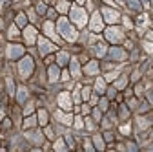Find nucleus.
I'll return each mask as SVG.
<instances>
[{"instance_id":"7","label":"nucleus","mask_w":153,"mask_h":152,"mask_svg":"<svg viewBox=\"0 0 153 152\" xmlns=\"http://www.w3.org/2000/svg\"><path fill=\"white\" fill-rule=\"evenodd\" d=\"M6 53H7V59H9V61L18 59V57L24 55V46H20V44H9Z\"/></svg>"},{"instance_id":"18","label":"nucleus","mask_w":153,"mask_h":152,"mask_svg":"<svg viewBox=\"0 0 153 152\" xmlns=\"http://www.w3.org/2000/svg\"><path fill=\"white\" fill-rule=\"evenodd\" d=\"M68 61H69V55L66 51H59V55H56V64H59V66H66Z\"/></svg>"},{"instance_id":"26","label":"nucleus","mask_w":153,"mask_h":152,"mask_svg":"<svg viewBox=\"0 0 153 152\" xmlns=\"http://www.w3.org/2000/svg\"><path fill=\"white\" fill-rule=\"evenodd\" d=\"M36 121H38V119H36V117H33V116H31V117H27V119L24 121V128H33V126L36 125Z\"/></svg>"},{"instance_id":"21","label":"nucleus","mask_w":153,"mask_h":152,"mask_svg":"<svg viewBox=\"0 0 153 152\" xmlns=\"http://www.w3.org/2000/svg\"><path fill=\"white\" fill-rule=\"evenodd\" d=\"M93 51H95V55H97V57H104V55H106V44L99 42L97 46L93 48Z\"/></svg>"},{"instance_id":"30","label":"nucleus","mask_w":153,"mask_h":152,"mask_svg":"<svg viewBox=\"0 0 153 152\" xmlns=\"http://www.w3.org/2000/svg\"><path fill=\"white\" fill-rule=\"evenodd\" d=\"M128 6L131 9H135V11H140V2L139 0H128Z\"/></svg>"},{"instance_id":"3","label":"nucleus","mask_w":153,"mask_h":152,"mask_svg":"<svg viewBox=\"0 0 153 152\" xmlns=\"http://www.w3.org/2000/svg\"><path fill=\"white\" fill-rule=\"evenodd\" d=\"M33 70H35L33 59H31L29 55H27V57H22L20 62H18V73H20V77H22V79H27L29 75L33 73Z\"/></svg>"},{"instance_id":"15","label":"nucleus","mask_w":153,"mask_h":152,"mask_svg":"<svg viewBox=\"0 0 153 152\" xmlns=\"http://www.w3.org/2000/svg\"><path fill=\"white\" fill-rule=\"evenodd\" d=\"M44 33L49 37V39L59 41V37H56V33H55V28H53V22H51V20H48V22L44 24Z\"/></svg>"},{"instance_id":"27","label":"nucleus","mask_w":153,"mask_h":152,"mask_svg":"<svg viewBox=\"0 0 153 152\" xmlns=\"http://www.w3.org/2000/svg\"><path fill=\"white\" fill-rule=\"evenodd\" d=\"M93 143H95V147H97L99 150H102V148H104V141H102V138H100V136H93Z\"/></svg>"},{"instance_id":"5","label":"nucleus","mask_w":153,"mask_h":152,"mask_svg":"<svg viewBox=\"0 0 153 152\" xmlns=\"http://www.w3.org/2000/svg\"><path fill=\"white\" fill-rule=\"evenodd\" d=\"M56 103H59V106H60L62 110L69 112L71 106H73V101H71L69 92H60V93H59V97H56Z\"/></svg>"},{"instance_id":"50","label":"nucleus","mask_w":153,"mask_h":152,"mask_svg":"<svg viewBox=\"0 0 153 152\" xmlns=\"http://www.w3.org/2000/svg\"><path fill=\"white\" fill-rule=\"evenodd\" d=\"M46 136H48L49 139H53V130H51V128H46Z\"/></svg>"},{"instance_id":"39","label":"nucleus","mask_w":153,"mask_h":152,"mask_svg":"<svg viewBox=\"0 0 153 152\" xmlns=\"http://www.w3.org/2000/svg\"><path fill=\"white\" fill-rule=\"evenodd\" d=\"M31 112H33V103H27V106L24 108V116H29Z\"/></svg>"},{"instance_id":"32","label":"nucleus","mask_w":153,"mask_h":152,"mask_svg":"<svg viewBox=\"0 0 153 152\" xmlns=\"http://www.w3.org/2000/svg\"><path fill=\"white\" fill-rule=\"evenodd\" d=\"M137 123H139V128H140V130L149 126V121H148L146 117H139V119H137Z\"/></svg>"},{"instance_id":"8","label":"nucleus","mask_w":153,"mask_h":152,"mask_svg":"<svg viewBox=\"0 0 153 152\" xmlns=\"http://www.w3.org/2000/svg\"><path fill=\"white\" fill-rule=\"evenodd\" d=\"M102 26H104V18H102V15H100L99 11H95V13L91 15V20H89L91 31H100Z\"/></svg>"},{"instance_id":"52","label":"nucleus","mask_w":153,"mask_h":152,"mask_svg":"<svg viewBox=\"0 0 153 152\" xmlns=\"http://www.w3.org/2000/svg\"><path fill=\"white\" fill-rule=\"evenodd\" d=\"M29 18H31V22H35V18H36V17H35V13H33V11H29Z\"/></svg>"},{"instance_id":"33","label":"nucleus","mask_w":153,"mask_h":152,"mask_svg":"<svg viewBox=\"0 0 153 152\" xmlns=\"http://www.w3.org/2000/svg\"><path fill=\"white\" fill-rule=\"evenodd\" d=\"M142 46H144V50H146L148 53H153V42H151V41H144Z\"/></svg>"},{"instance_id":"22","label":"nucleus","mask_w":153,"mask_h":152,"mask_svg":"<svg viewBox=\"0 0 153 152\" xmlns=\"http://www.w3.org/2000/svg\"><path fill=\"white\" fill-rule=\"evenodd\" d=\"M16 26H20V28H26L27 26V17L24 13H18L16 15Z\"/></svg>"},{"instance_id":"49","label":"nucleus","mask_w":153,"mask_h":152,"mask_svg":"<svg viewBox=\"0 0 153 152\" xmlns=\"http://www.w3.org/2000/svg\"><path fill=\"white\" fill-rule=\"evenodd\" d=\"M148 108H149V105H148V103H142V106L139 108V112H146Z\"/></svg>"},{"instance_id":"59","label":"nucleus","mask_w":153,"mask_h":152,"mask_svg":"<svg viewBox=\"0 0 153 152\" xmlns=\"http://www.w3.org/2000/svg\"><path fill=\"white\" fill-rule=\"evenodd\" d=\"M117 2H119V4H122V0H117Z\"/></svg>"},{"instance_id":"24","label":"nucleus","mask_w":153,"mask_h":152,"mask_svg":"<svg viewBox=\"0 0 153 152\" xmlns=\"http://www.w3.org/2000/svg\"><path fill=\"white\" fill-rule=\"evenodd\" d=\"M56 9H59L60 13H68L69 11V2L68 0H60V2L56 4Z\"/></svg>"},{"instance_id":"20","label":"nucleus","mask_w":153,"mask_h":152,"mask_svg":"<svg viewBox=\"0 0 153 152\" xmlns=\"http://www.w3.org/2000/svg\"><path fill=\"white\" fill-rule=\"evenodd\" d=\"M36 119H38V123H40L42 126H46V125H48V112H46L44 108L38 110V117H36Z\"/></svg>"},{"instance_id":"40","label":"nucleus","mask_w":153,"mask_h":152,"mask_svg":"<svg viewBox=\"0 0 153 152\" xmlns=\"http://www.w3.org/2000/svg\"><path fill=\"white\" fill-rule=\"evenodd\" d=\"M93 117H95V121H100V110L99 108L93 110Z\"/></svg>"},{"instance_id":"47","label":"nucleus","mask_w":153,"mask_h":152,"mask_svg":"<svg viewBox=\"0 0 153 152\" xmlns=\"http://www.w3.org/2000/svg\"><path fill=\"white\" fill-rule=\"evenodd\" d=\"M104 139H106V141H113V134H111V132H106V134H104Z\"/></svg>"},{"instance_id":"38","label":"nucleus","mask_w":153,"mask_h":152,"mask_svg":"<svg viewBox=\"0 0 153 152\" xmlns=\"http://www.w3.org/2000/svg\"><path fill=\"white\" fill-rule=\"evenodd\" d=\"M120 132H122V134H126V136H128L129 132H131V126H129V125H122V126H120Z\"/></svg>"},{"instance_id":"58","label":"nucleus","mask_w":153,"mask_h":152,"mask_svg":"<svg viewBox=\"0 0 153 152\" xmlns=\"http://www.w3.org/2000/svg\"><path fill=\"white\" fill-rule=\"evenodd\" d=\"M76 2H79V4H84V0H76Z\"/></svg>"},{"instance_id":"35","label":"nucleus","mask_w":153,"mask_h":152,"mask_svg":"<svg viewBox=\"0 0 153 152\" xmlns=\"http://www.w3.org/2000/svg\"><path fill=\"white\" fill-rule=\"evenodd\" d=\"M89 96H91V88H88V86H86V88H82V99H84V101H88V99H89Z\"/></svg>"},{"instance_id":"16","label":"nucleus","mask_w":153,"mask_h":152,"mask_svg":"<svg viewBox=\"0 0 153 152\" xmlns=\"http://www.w3.org/2000/svg\"><path fill=\"white\" fill-rule=\"evenodd\" d=\"M69 70H71V75H73V77H80V66H79V61H76L75 57L69 61Z\"/></svg>"},{"instance_id":"9","label":"nucleus","mask_w":153,"mask_h":152,"mask_svg":"<svg viewBox=\"0 0 153 152\" xmlns=\"http://www.w3.org/2000/svg\"><path fill=\"white\" fill-rule=\"evenodd\" d=\"M53 50H56L49 41H46L44 37H38V51H40V55H48V53H51Z\"/></svg>"},{"instance_id":"41","label":"nucleus","mask_w":153,"mask_h":152,"mask_svg":"<svg viewBox=\"0 0 153 152\" xmlns=\"http://www.w3.org/2000/svg\"><path fill=\"white\" fill-rule=\"evenodd\" d=\"M115 93H117V88H109V90H108V97L113 99V97H115Z\"/></svg>"},{"instance_id":"31","label":"nucleus","mask_w":153,"mask_h":152,"mask_svg":"<svg viewBox=\"0 0 153 152\" xmlns=\"http://www.w3.org/2000/svg\"><path fill=\"white\" fill-rule=\"evenodd\" d=\"M73 126H75L76 130H82V128H84V121H82V117H75Z\"/></svg>"},{"instance_id":"11","label":"nucleus","mask_w":153,"mask_h":152,"mask_svg":"<svg viewBox=\"0 0 153 152\" xmlns=\"http://www.w3.org/2000/svg\"><path fill=\"white\" fill-rule=\"evenodd\" d=\"M48 75H49V83H56V81H60V70H59V64L49 66Z\"/></svg>"},{"instance_id":"54","label":"nucleus","mask_w":153,"mask_h":152,"mask_svg":"<svg viewBox=\"0 0 153 152\" xmlns=\"http://www.w3.org/2000/svg\"><path fill=\"white\" fill-rule=\"evenodd\" d=\"M82 112H84V114H88V112H89V106H88V105H86V106H82Z\"/></svg>"},{"instance_id":"12","label":"nucleus","mask_w":153,"mask_h":152,"mask_svg":"<svg viewBox=\"0 0 153 152\" xmlns=\"http://www.w3.org/2000/svg\"><path fill=\"white\" fill-rule=\"evenodd\" d=\"M26 138H27L31 143H36V145H40V143L44 141L42 132H36V130H33V132H26Z\"/></svg>"},{"instance_id":"43","label":"nucleus","mask_w":153,"mask_h":152,"mask_svg":"<svg viewBox=\"0 0 153 152\" xmlns=\"http://www.w3.org/2000/svg\"><path fill=\"white\" fill-rule=\"evenodd\" d=\"M128 114H129L128 108H126V106H120V116H122V117H128Z\"/></svg>"},{"instance_id":"48","label":"nucleus","mask_w":153,"mask_h":152,"mask_svg":"<svg viewBox=\"0 0 153 152\" xmlns=\"http://www.w3.org/2000/svg\"><path fill=\"white\" fill-rule=\"evenodd\" d=\"M66 141H68V145H69L71 148L75 147V143H73V138H71V136H66Z\"/></svg>"},{"instance_id":"2","label":"nucleus","mask_w":153,"mask_h":152,"mask_svg":"<svg viewBox=\"0 0 153 152\" xmlns=\"http://www.w3.org/2000/svg\"><path fill=\"white\" fill-rule=\"evenodd\" d=\"M69 15H71V20L79 26V28H84L86 22H88V13L84 8L80 6H75V8H69Z\"/></svg>"},{"instance_id":"57","label":"nucleus","mask_w":153,"mask_h":152,"mask_svg":"<svg viewBox=\"0 0 153 152\" xmlns=\"http://www.w3.org/2000/svg\"><path fill=\"white\" fill-rule=\"evenodd\" d=\"M2 117H4V110H2V108H0V119H2Z\"/></svg>"},{"instance_id":"4","label":"nucleus","mask_w":153,"mask_h":152,"mask_svg":"<svg viewBox=\"0 0 153 152\" xmlns=\"http://www.w3.org/2000/svg\"><path fill=\"white\" fill-rule=\"evenodd\" d=\"M106 39H108L109 42H120V41L124 39V33H122V29H120V28L111 26V28H108V29H106Z\"/></svg>"},{"instance_id":"45","label":"nucleus","mask_w":153,"mask_h":152,"mask_svg":"<svg viewBox=\"0 0 153 152\" xmlns=\"http://www.w3.org/2000/svg\"><path fill=\"white\" fill-rule=\"evenodd\" d=\"M86 126H88L89 130H93V128H95V123H93L91 119H86Z\"/></svg>"},{"instance_id":"44","label":"nucleus","mask_w":153,"mask_h":152,"mask_svg":"<svg viewBox=\"0 0 153 152\" xmlns=\"http://www.w3.org/2000/svg\"><path fill=\"white\" fill-rule=\"evenodd\" d=\"M100 110H108V99H102L100 101Z\"/></svg>"},{"instance_id":"34","label":"nucleus","mask_w":153,"mask_h":152,"mask_svg":"<svg viewBox=\"0 0 153 152\" xmlns=\"http://www.w3.org/2000/svg\"><path fill=\"white\" fill-rule=\"evenodd\" d=\"M119 77V71H109V73H106V81H115V79H117Z\"/></svg>"},{"instance_id":"60","label":"nucleus","mask_w":153,"mask_h":152,"mask_svg":"<svg viewBox=\"0 0 153 152\" xmlns=\"http://www.w3.org/2000/svg\"><path fill=\"white\" fill-rule=\"evenodd\" d=\"M149 148H151V150H153V145H151V147H149Z\"/></svg>"},{"instance_id":"51","label":"nucleus","mask_w":153,"mask_h":152,"mask_svg":"<svg viewBox=\"0 0 153 152\" xmlns=\"http://www.w3.org/2000/svg\"><path fill=\"white\" fill-rule=\"evenodd\" d=\"M135 92H137V96H140V93H142V86H140V84H139V86H137V88H135Z\"/></svg>"},{"instance_id":"19","label":"nucleus","mask_w":153,"mask_h":152,"mask_svg":"<svg viewBox=\"0 0 153 152\" xmlns=\"http://www.w3.org/2000/svg\"><path fill=\"white\" fill-rule=\"evenodd\" d=\"M16 99H18V103L22 105V103L27 99V88H24V86L18 88V90H16Z\"/></svg>"},{"instance_id":"63","label":"nucleus","mask_w":153,"mask_h":152,"mask_svg":"<svg viewBox=\"0 0 153 152\" xmlns=\"http://www.w3.org/2000/svg\"><path fill=\"white\" fill-rule=\"evenodd\" d=\"M151 2H153V0H151Z\"/></svg>"},{"instance_id":"55","label":"nucleus","mask_w":153,"mask_h":152,"mask_svg":"<svg viewBox=\"0 0 153 152\" xmlns=\"http://www.w3.org/2000/svg\"><path fill=\"white\" fill-rule=\"evenodd\" d=\"M148 39H149V41H153V31H148Z\"/></svg>"},{"instance_id":"53","label":"nucleus","mask_w":153,"mask_h":152,"mask_svg":"<svg viewBox=\"0 0 153 152\" xmlns=\"http://www.w3.org/2000/svg\"><path fill=\"white\" fill-rule=\"evenodd\" d=\"M140 2H142V6H144V8H149V2H148V0H140Z\"/></svg>"},{"instance_id":"17","label":"nucleus","mask_w":153,"mask_h":152,"mask_svg":"<svg viewBox=\"0 0 153 152\" xmlns=\"http://www.w3.org/2000/svg\"><path fill=\"white\" fill-rule=\"evenodd\" d=\"M84 71H86L88 75H95V73H99V62H97V61H89V62L86 64Z\"/></svg>"},{"instance_id":"46","label":"nucleus","mask_w":153,"mask_h":152,"mask_svg":"<svg viewBox=\"0 0 153 152\" xmlns=\"http://www.w3.org/2000/svg\"><path fill=\"white\" fill-rule=\"evenodd\" d=\"M124 26L126 28H133V24H131V20H129L128 17H124Z\"/></svg>"},{"instance_id":"6","label":"nucleus","mask_w":153,"mask_h":152,"mask_svg":"<svg viewBox=\"0 0 153 152\" xmlns=\"http://www.w3.org/2000/svg\"><path fill=\"white\" fill-rule=\"evenodd\" d=\"M100 15H102L104 20L109 22V24H117V22L120 20V13H119V11H115V9H109V8H104Z\"/></svg>"},{"instance_id":"14","label":"nucleus","mask_w":153,"mask_h":152,"mask_svg":"<svg viewBox=\"0 0 153 152\" xmlns=\"http://www.w3.org/2000/svg\"><path fill=\"white\" fill-rule=\"evenodd\" d=\"M55 117L59 119L62 125H73V117L69 116V114H64V112H60V110H56V112H55Z\"/></svg>"},{"instance_id":"62","label":"nucleus","mask_w":153,"mask_h":152,"mask_svg":"<svg viewBox=\"0 0 153 152\" xmlns=\"http://www.w3.org/2000/svg\"><path fill=\"white\" fill-rule=\"evenodd\" d=\"M46 2H49V0H46Z\"/></svg>"},{"instance_id":"25","label":"nucleus","mask_w":153,"mask_h":152,"mask_svg":"<svg viewBox=\"0 0 153 152\" xmlns=\"http://www.w3.org/2000/svg\"><path fill=\"white\" fill-rule=\"evenodd\" d=\"M6 86H7V93H9V96H13V93H15V83H13L11 77L6 79Z\"/></svg>"},{"instance_id":"1","label":"nucleus","mask_w":153,"mask_h":152,"mask_svg":"<svg viewBox=\"0 0 153 152\" xmlns=\"http://www.w3.org/2000/svg\"><path fill=\"white\" fill-rule=\"evenodd\" d=\"M56 28H59V33L64 37L68 42H75V41H76V37H79L76 29L69 24V20H68L66 17H60V18H59V22H56Z\"/></svg>"},{"instance_id":"28","label":"nucleus","mask_w":153,"mask_h":152,"mask_svg":"<svg viewBox=\"0 0 153 152\" xmlns=\"http://www.w3.org/2000/svg\"><path fill=\"white\" fill-rule=\"evenodd\" d=\"M126 84H128V77H126V75H122V77H119V81L115 83V88H124Z\"/></svg>"},{"instance_id":"56","label":"nucleus","mask_w":153,"mask_h":152,"mask_svg":"<svg viewBox=\"0 0 153 152\" xmlns=\"http://www.w3.org/2000/svg\"><path fill=\"white\" fill-rule=\"evenodd\" d=\"M104 2H106V4H111V6H115V2H113V0H104Z\"/></svg>"},{"instance_id":"36","label":"nucleus","mask_w":153,"mask_h":152,"mask_svg":"<svg viewBox=\"0 0 153 152\" xmlns=\"http://www.w3.org/2000/svg\"><path fill=\"white\" fill-rule=\"evenodd\" d=\"M36 13H40V15L46 13V4H44V2H38V6H36Z\"/></svg>"},{"instance_id":"29","label":"nucleus","mask_w":153,"mask_h":152,"mask_svg":"<svg viewBox=\"0 0 153 152\" xmlns=\"http://www.w3.org/2000/svg\"><path fill=\"white\" fill-rule=\"evenodd\" d=\"M7 35H9V39H16V37H18V28L16 26H9Z\"/></svg>"},{"instance_id":"23","label":"nucleus","mask_w":153,"mask_h":152,"mask_svg":"<svg viewBox=\"0 0 153 152\" xmlns=\"http://www.w3.org/2000/svg\"><path fill=\"white\" fill-rule=\"evenodd\" d=\"M95 90H97L99 93H104L106 92V79H97V83H95Z\"/></svg>"},{"instance_id":"37","label":"nucleus","mask_w":153,"mask_h":152,"mask_svg":"<svg viewBox=\"0 0 153 152\" xmlns=\"http://www.w3.org/2000/svg\"><path fill=\"white\" fill-rule=\"evenodd\" d=\"M53 147H55V148H56V150H66V145H64V143H62V139H59V141H56V143H55V145H53Z\"/></svg>"},{"instance_id":"61","label":"nucleus","mask_w":153,"mask_h":152,"mask_svg":"<svg viewBox=\"0 0 153 152\" xmlns=\"http://www.w3.org/2000/svg\"><path fill=\"white\" fill-rule=\"evenodd\" d=\"M151 139H153V134H151Z\"/></svg>"},{"instance_id":"42","label":"nucleus","mask_w":153,"mask_h":152,"mask_svg":"<svg viewBox=\"0 0 153 152\" xmlns=\"http://www.w3.org/2000/svg\"><path fill=\"white\" fill-rule=\"evenodd\" d=\"M69 75H71L69 71H62V75H60V81H68V79H69Z\"/></svg>"},{"instance_id":"10","label":"nucleus","mask_w":153,"mask_h":152,"mask_svg":"<svg viewBox=\"0 0 153 152\" xmlns=\"http://www.w3.org/2000/svg\"><path fill=\"white\" fill-rule=\"evenodd\" d=\"M24 39H26L27 44H33L36 41V29L33 26H26L24 28Z\"/></svg>"},{"instance_id":"13","label":"nucleus","mask_w":153,"mask_h":152,"mask_svg":"<svg viewBox=\"0 0 153 152\" xmlns=\"http://www.w3.org/2000/svg\"><path fill=\"white\" fill-rule=\"evenodd\" d=\"M109 57L113 61H124L126 59V51L122 48H111L109 50Z\"/></svg>"}]
</instances>
